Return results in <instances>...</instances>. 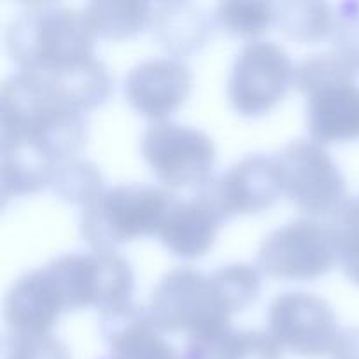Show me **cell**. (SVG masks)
<instances>
[{
    "instance_id": "3957f363",
    "label": "cell",
    "mask_w": 359,
    "mask_h": 359,
    "mask_svg": "<svg viewBox=\"0 0 359 359\" xmlns=\"http://www.w3.org/2000/svg\"><path fill=\"white\" fill-rule=\"evenodd\" d=\"M174 202V195L158 186L118 184L84 207L81 235L95 251H102L158 233Z\"/></svg>"
},
{
    "instance_id": "30bf717a",
    "label": "cell",
    "mask_w": 359,
    "mask_h": 359,
    "mask_svg": "<svg viewBox=\"0 0 359 359\" xmlns=\"http://www.w3.org/2000/svg\"><path fill=\"white\" fill-rule=\"evenodd\" d=\"M276 156L251 154L217 179H209L196 193L221 221L237 214L266 210L283 195Z\"/></svg>"
},
{
    "instance_id": "cb8c5ba5",
    "label": "cell",
    "mask_w": 359,
    "mask_h": 359,
    "mask_svg": "<svg viewBox=\"0 0 359 359\" xmlns=\"http://www.w3.org/2000/svg\"><path fill=\"white\" fill-rule=\"evenodd\" d=\"M210 280L230 312L244 311L258 298L262 290L259 269L248 263L223 265L210 276Z\"/></svg>"
},
{
    "instance_id": "ba28073f",
    "label": "cell",
    "mask_w": 359,
    "mask_h": 359,
    "mask_svg": "<svg viewBox=\"0 0 359 359\" xmlns=\"http://www.w3.org/2000/svg\"><path fill=\"white\" fill-rule=\"evenodd\" d=\"M142 156L154 177L170 188L202 186L212 172L216 146L202 130L160 121L144 133Z\"/></svg>"
},
{
    "instance_id": "e0dca14e",
    "label": "cell",
    "mask_w": 359,
    "mask_h": 359,
    "mask_svg": "<svg viewBox=\"0 0 359 359\" xmlns=\"http://www.w3.org/2000/svg\"><path fill=\"white\" fill-rule=\"evenodd\" d=\"M151 27L163 49L175 56L198 51L210 34L207 14L189 2L160 4L153 13Z\"/></svg>"
},
{
    "instance_id": "2e32d148",
    "label": "cell",
    "mask_w": 359,
    "mask_h": 359,
    "mask_svg": "<svg viewBox=\"0 0 359 359\" xmlns=\"http://www.w3.org/2000/svg\"><path fill=\"white\" fill-rule=\"evenodd\" d=\"M219 223V216L198 196L189 202L175 200L158 235L172 255L195 259L212 248Z\"/></svg>"
},
{
    "instance_id": "8992f818",
    "label": "cell",
    "mask_w": 359,
    "mask_h": 359,
    "mask_svg": "<svg viewBox=\"0 0 359 359\" xmlns=\"http://www.w3.org/2000/svg\"><path fill=\"white\" fill-rule=\"evenodd\" d=\"M335 242L328 224L314 219H298L270 231L259 245L256 265L276 279L311 280L333 269Z\"/></svg>"
},
{
    "instance_id": "7c38bea8",
    "label": "cell",
    "mask_w": 359,
    "mask_h": 359,
    "mask_svg": "<svg viewBox=\"0 0 359 359\" xmlns=\"http://www.w3.org/2000/svg\"><path fill=\"white\" fill-rule=\"evenodd\" d=\"M63 312L56 287L44 269L32 270L14 280L4 300L7 332L46 335Z\"/></svg>"
},
{
    "instance_id": "44dd1931",
    "label": "cell",
    "mask_w": 359,
    "mask_h": 359,
    "mask_svg": "<svg viewBox=\"0 0 359 359\" xmlns=\"http://www.w3.org/2000/svg\"><path fill=\"white\" fill-rule=\"evenodd\" d=\"M49 186L63 202L88 207L104 193V177L91 161L70 158L56 165Z\"/></svg>"
},
{
    "instance_id": "277c9868",
    "label": "cell",
    "mask_w": 359,
    "mask_h": 359,
    "mask_svg": "<svg viewBox=\"0 0 359 359\" xmlns=\"http://www.w3.org/2000/svg\"><path fill=\"white\" fill-rule=\"evenodd\" d=\"M147 314L156 330L188 335L230 328V309L210 277L191 266H177L165 273L151 294Z\"/></svg>"
},
{
    "instance_id": "7a4b0ae2",
    "label": "cell",
    "mask_w": 359,
    "mask_h": 359,
    "mask_svg": "<svg viewBox=\"0 0 359 359\" xmlns=\"http://www.w3.org/2000/svg\"><path fill=\"white\" fill-rule=\"evenodd\" d=\"M7 51L18 69H53L95 56L84 13L62 4H34L11 21Z\"/></svg>"
},
{
    "instance_id": "484cf974",
    "label": "cell",
    "mask_w": 359,
    "mask_h": 359,
    "mask_svg": "<svg viewBox=\"0 0 359 359\" xmlns=\"http://www.w3.org/2000/svg\"><path fill=\"white\" fill-rule=\"evenodd\" d=\"M2 359H72L70 349L53 333L25 335L7 332L2 342Z\"/></svg>"
},
{
    "instance_id": "ac0fdd59",
    "label": "cell",
    "mask_w": 359,
    "mask_h": 359,
    "mask_svg": "<svg viewBox=\"0 0 359 359\" xmlns=\"http://www.w3.org/2000/svg\"><path fill=\"white\" fill-rule=\"evenodd\" d=\"M95 39L133 37L153 20V6L140 0H95L83 11Z\"/></svg>"
},
{
    "instance_id": "d4e9b609",
    "label": "cell",
    "mask_w": 359,
    "mask_h": 359,
    "mask_svg": "<svg viewBox=\"0 0 359 359\" xmlns=\"http://www.w3.org/2000/svg\"><path fill=\"white\" fill-rule=\"evenodd\" d=\"M356 72L344 63L333 51L318 53L294 67V88L305 95L342 81H354Z\"/></svg>"
},
{
    "instance_id": "7402d4cb",
    "label": "cell",
    "mask_w": 359,
    "mask_h": 359,
    "mask_svg": "<svg viewBox=\"0 0 359 359\" xmlns=\"http://www.w3.org/2000/svg\"><path fill=\"white\" fill-rule=\"evenodd\" d=\"M221 27L238 37H256L276 23V7L262 0H228L216 7Z\"/></svg>"
},
{
    "instance_id": "6da1fadb",
    "label": "cell",
    "mask_w": 359,
    "mask_h": 359,
    "mask_svg": "<svg viewBox=\"0 0 359 359\" xmlns=\"http://www.w3.org/2000/svg\"><path fill=\"white\" fill-rule=\"evenodd\" d=\"M0 126L2 149L28 146L55 165L74 158L88 135L83 111L51 97L21 72L2 84Z\"/></svg>"
},
{
    "instance_id": "9a60e30c",
    "label": "cell",
    "mask_w": 359,
    "mask_h": 359,
    "mask_svg": "<svg viewBox=\"0 0 359 359\" xmlns=\"http://www.w3.org/2000/svg\"><path fill=\"white\" fill-rule=\"evenodd\" d=\"M102 335L111 353L109 359H182L160 335L147 309L137 305L102 314Z\"/></svg>"
},
{
    "instance_id": "d6986e66",
    "label": "cell",
    "mask_w": 359,
    "mask_h": 359,
    "mask_svg": "<svg viewBox=\"0 0 359 359\" xmlns=\"http://www.w3.org/2000/svg\"><path fill=\"white\" fill-rule=\"evenodd\" d=\"M55 167V163L28 146L2 149L0 182L4 200L11 196L32 195L49 186Z\"/></svg>"
},
{
    "instance_id": "603a6c76",
    "label": "cell",
    "mask_w": 359,
    "mask_h": 359,
    "mask_svg": "<svg viewBox=\"0 0 359 359\" xmlns=\"http://www.w3.org/2000/svg\"><path fill=\"white\" fill-rule=\"evenodd\" d=\"M342 272L359 286V198L347 200L328 223Z\"/></svg>"
},
{
    "instance_id": "8fae6325",
    "label": "cell",
    "mask_w": 359,
    "mask_h": 359,
    "mask_svg": "<svg viewBox=\"0 0 359 359\" xmlns=\"http://www.w3.org/2000/svg\"><path fill=\"white\" fill-rule=\"evenodd\" d=\"M191 91V70L177 58H154L133 67L125 79V97L144 118L163 121Z\"/></svg>"
},
{
    "instance_id": "9c48e42d",
    "label": "cell",
    "mask_w": 359,
    "mask_h": 359,
    "mask_svg": "<svg viewBox=\"0 0 359 359\" xmlns=\"http://www.w3.org/2000/svg\"><path fill=\"white\" fill-rule=\"evenodd\" d=\"M269 328L283 349L311 359L332 354L340 333L328 302L305 291H287L272 302Z\"/></svg>"
},
{
    "instance_id": "4fadbf2b",
    "label": "cell",
    "mask_w": 359,
    "mask_h": 359,
    "mask_svg": "<svg viewBox=\"0 0 359 359\" xmlns=\"http://www.w3.org/2000/svg\"><path fill=\"white\" fill-rule=\"evenodd\" d=\"M51 97L86 112L98 107L112 90L107 67L98 58L70 63L53 69H18Z\"/></svg>"
},
{
    "instance_id": "ffe728a7",
    "label": "cell",
    "mask_w": 359,
    "mask_h": 359,
    "mask_svg": "<svg viewBox=\"0 0 359 359\" xmlns=\"http://www.w3.org/2000/svg\"><path fill=\"white\" fill-rule=\"evenodd\" d=\"M273 7H276V25L279 30H283L290 39L307 44L332 35L339 21L333 7L326 2L294 0V2L273 4Z\"/></svg>"
},
{
    "instance_id": "52a82bcc",
    "label": "cell",
    "mask_w": 359,
    "mask_h": 359,
    "mask_svg": "<svg viewBox=\"0 0 359 359\" xmlns=\"http://www.w3.org/2000/svg\"><path fill=\"white\" fill-rule=\"evenodd\" d=\"M294 67L290 55L273 42H249L235 58L226 95L242 116H262L276 107L293 86Z\"/></svg>"
},
{
    "instance_id": "4316f807",
    "label": "cell",
    "mask_w": 359,
    "mask_h": 359,
    "mask_svg": "<svg viewBox=\"0 0 359 359\" xmlns=\"http://www.w3.org/2000/svg\"><path fill=\"white\" fill-rule=\"evenodd\" d=\"M223 359H283V347L266 332L233 330L224 347Z\"/></svg>"
},
{
    "instance_id": "5bb4252c",
    "label": "cell",
    "mask_w": 359,
    "mask_h": 359,
    "mask_svg": "<svg viewBox=\"0 0 359 359\" xmlns=\"http://www.w3.org/2000/svg\"><path fill=\"white\" fill-rule=\"evenodd\" d=\"M307 130L319 146L359 139L358 84L342 81L309 93Z\"/></svg>"
},
{
    "instance_id": "5b68a950",
    "label": "cell",
    "mask_w": 359,
    "mask_h": 359,
    "mask_svg": "<svg viewBox=\"0 0 359 359\" xmlns=\"http://www.w3.org/2000/svg\"><path fill=\"white\" fill-rule=\"evenodd\" d=\"M283 191L304 212L335 214L347 202L339 165L312 140H294L276 154Z\"/></svg>"
},
{
    "instance_id": "83f0119b",
    "label": "cell",
    "mask_w": 359,
    "mask_h": 359,
    "mask_svg": "<svg viewBox=\"0 0 359 359\" xmlns=\"http://www.w3.org/2000/svg\"><path fill=\"white\" fill-rule=\"evenodd\" d=\"M332 51L351 67L354 72H359V16L358 18H339L332 32Z\"/></svg>"
},
{
    "instance_id": "f1b7e54d",
    "label": "cell",
    "mask_w": 359,
    "mask_h": 359,
    "mask_svg": "<svg viewBox=\"0 0 359 359\" xmlns=\"http://www.w3.org/2000/svg\"><path fill=\"white\" fill-rule=\"evenodd\" d=\"M332 359H359V328H347L339 333Z\"/></svg>"
}]
</instances>
